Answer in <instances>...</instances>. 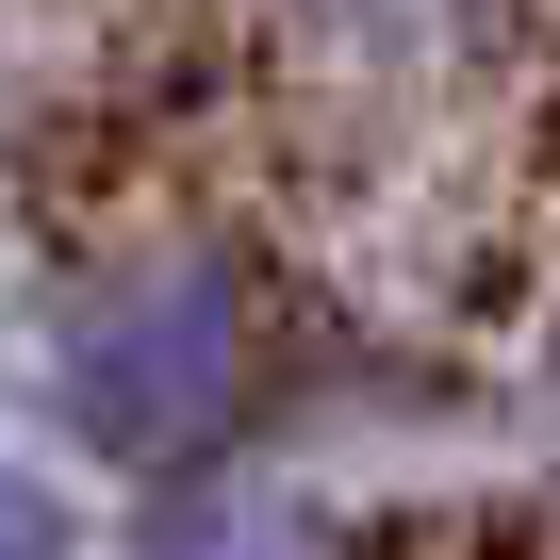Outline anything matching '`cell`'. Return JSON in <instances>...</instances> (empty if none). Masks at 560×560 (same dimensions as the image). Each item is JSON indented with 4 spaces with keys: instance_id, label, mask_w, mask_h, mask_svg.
Segmentation results:
<instances>
[{
    "instance_id": "obj_1",
    "label": "cell",
    "mask_w": 560,
    "mask_h": 560,
    "mask_svg": "<svg viewBox=\"0 0 560 560\" xmlns=\"http://www.w3.org/2000/svg\"><path fill=\"white\" fill-rule=\"evenodd\" d=\"M264 264L231 231H132L100 264L50 280V314H34V412L67 462L165 494L198 462H247V412H264Z\"/></svg>"
},
{
    "instance_id": "obj_2",
    "label": "cell",
    "mask_w": 560,
    "mask_h": 560,
    "mask_svg": "<svg viewBox=\"0 0 560 560\" xmlns=\"http://www.w3.org/2000/svg\"><path fill=\"white\" fill-rule=\"evenodd\" d=\"M100 560H347V527H330V494H298L280 462H198V478L132 494V527Z\"/></svg>"
},
{
    "instance_id": "obj_3",
    "label": "cell",
    "mask_w": 560,
    "mask_h": 560,
    "mask_svg": "<svg viewBox=\"0 0 560 560\" xmlns=\"http://www.w3.org/2000/svg\"><path fill=\"white\" fill-rule=\"evenodd\" d=\"M264 18H280V50H298V67L412 100V83H462V67L511 34V0H264Z\"/></svg>"
},
{
    "instance_id": "obj_4",
    "label": "cell",
    "mask_w": 560,
    "mask_h": 560,
    "mask_svg": "<svg viewBox=\"0 0 560 560\" xmlns=\"http://www.w3.org/2000/svg\"><path fill=\"white\" fill-rule=\"evenodd\" d=\"M0 560H100V527L67 511V478L34 445H0Z\"/></svg>"
},
{
    "instance_id": "obj_5",
    "label": "cell",
    "mask_w": 560,
    "mask_h": 560,
    "mask_svg": "<svg viewBox=\"0 0 560 560\" xmlns=\"http://www.w3.org/2000/svg\"><path fill=\"white\" fill-rule=\"evenodd\" d=\"M544 429H560V330H544Z\"/></svg>"
}]
</instances>
